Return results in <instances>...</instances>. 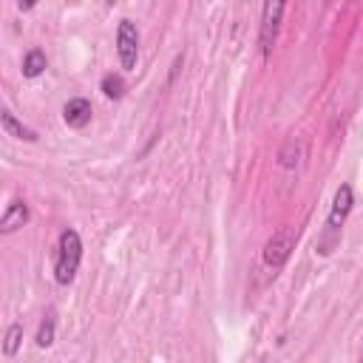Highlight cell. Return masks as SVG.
Returning <instances> with one entry per match:
<instances>
[{
	"mask_svg": "<svg viewBox=\"0 0 363 363\" xmlns=\"http://www.w3.org/2000/svg\"><path fill=\"white\" fill-rule=\"evenodd\" d=\"M0 123H3V131L9 134V136H14V139H23V142H37V134L32 131V128H26L23 123H17L14 119V114L6 108L3 114H0Z\"/></svg>",
	"mask_w": 363,
	"mask_h": 363,
	"instance_id": "obj_8",
	"label": "cell"
},
{
	"mask_svg": "<svg viewBox=\"0 0 363 363\" xmlns=\"http://www.w3.org/2000/svg\"><path fill=\"white\" fill-rule=\"evenodd\" d=\"M80 258H83V241L77 230H63L60 245H57V261H54V278L57 284H71L80 270Z\"/></svg>",
	"mask_w": 363,
	"mask_h": 363,
	"instance_id": "obj_1",
	"label": "cell"
},
{
	"mask_svg": "<svg viewBox=\"0 0 363 363\" xmlns=\"http://www.w3.org/2000/svg\"><path fill=\"white\" fill-rule=\"evenodd\" d=\"M26 222H29V207H26V202L17 199V202L9 205V210L3 213V219H0V233L9 236V233H14V230H20Z\"/></svg>",
	"mask_w": 363,
	"mask_h": 363,
	"instance_id": "obj_7",
	"label": "cell"
},
{
	"mask_svg": "<svg viewBox=\"0 0 363 363\" xmlns=\"http://www.w3.org/2000/svg\"><path fill=\"white\" fill-rule=\"evenodd\" d=\"M352 205H355L352 187H349V185H341V187H338V193H335V199H332V210H329V216H326V238L318 245V250H321L324 256L332 253L335 238H338V233H341V227H344V222H346V216L352 213Z\"/></svg>",
	"mask_w": 363,
	"mask_h": 363,
	"instance_id": "obj_2",
	"label": "cell"
},
{
	"mask_svg": "<svg viewBox=\"0 0 363 363\" xmlns=\"http://www.w3.org/2000/svg\"><path fill=\"white\" fill-rule=\"evenodd\" d=\"M17 6H20L23 12H29V9H34V6H37V0H17Z\"/></svg>",
	"mask_w": 363,
	"mask_h": 363,
	"instance_id": "obj_13",
	"label": "cell"
},
{
	"mask_svg": "<svg viewBox=\"0 0 363 363\" xmlns=\"http://www.w3.org/2000/svg\"><path fill=\"white\" fill-rule=\"evenodd\" d=\"M91 103L83 100V96H74V100H68L65 108H63V119L68 128H85L91 123Z\"/></svg>",
	"mask_w": 363,
	"mask_h": 363,
	"instance_id": "obj_6",
	"label": "cell"
},
{
	"mask_svg": "<svg viewBox=\"0 0 363 363\" xmlns=\"http://www.w3.org/2000/svg\"><path fill=\"white\" fill-rule=\"evenodd\" d=\"M100 88H103V94L108 96V100H119V96L125 94V80L119 77V74H105L103 83H100Z\"/></svg>",
	"mask_w": 363,
	"mask_h": 363,
	"instance_id": "obj_10",
	"label": "cell"
},
{
	"mask_svg": "<svg viewBox=\"0 0 363 363\" xmlns=\"http://www.w3.org/2000/svg\"><path fill=\"white\" fill-rule=\"evenodd\" d=\"M293 250H295V233L289 230V227H281V230H276L273 236H270V241L264 245V264L276 273V270H281L284 264L289 261V256H293Z\"/></svg>",
	"mask_w": 363,
	"mask_h": 363,
	"instance_id": "obj_4",
	"label": "cell"
},
{
	"mask_svg": "<svg viewBox=\"0 0 363 363\" xmlns=\"http://www.w3.org/2000/svg\"><path fill=\"white\" fill-rule=\"evenodd\" d=\"M20 341H23V326L20 324H12L6 329V338H3V355L6 357H14L17 349H20Z\"/></svg>",
	"mask_w": 363,
	"mask_h": 363,
	"instance_id": "obj_11",
	"label": "cell"
},
{
	"mask_svg": "<svg viewBox=\"0 0 363 363\" xmlns=\"http://www.w3.org/2000/svg\"><path fill=\"white\" fill-rule=\"evenodd\" d=\"M284 9H287V0H264V9H261V32H258V43H261V54L264 57L273 52V45L278 40Z\"/></svg>",
	"mask_w": 363,
	"mask_h": 363,
	"instance_id": "obj_3",
	"label": "cell"
},
{
	"mask_svg": "<svg viewBox=\"0 0 363 363\" xmlns=\"http://www.w3.org/2000/svg\"><path fill=\"white\" fill-rule=\"evenodd\" d=\"M360 360H363V355H360Z\"/></svg>",
	"mask_w": 363,
	"mask_h": 363,
	"instance_id": "obj_14",
	"label": "cell"
},
{
	"mask_svg": "<svg viewBox=\"0 0 363 363\" xmlns=\"http://www.w3.org/2000/svg\"><path fill=\"white\" fill-rule=\"evenodd\" d=\"M116 54L119 63H123L125 71L136 68V57H139V32L131 20H119V29H116Z\"/></svg>",
	"mask_w": 363,
	"mask_h": 363,
	"instance_id": "obj_5",
	"label": "cell"
},
{
	"mask_svg": "<svg viewBox=\"0 0 363 363\" xmlns=\"http://www.w3.org/2000/svg\"><path fill=\"white\" fill-rule=\"evenodd\" d=\"M45 65H48L45 52H40V48H32V52L26 54V60H23V77H29V80L40 77L43 71H45Z\"/></svg>",
	"mask_w": 363,
	"mask_h": 363,
	"instance_id": "obj_9",
	"label": "cell"
},
{
	"mask_svg": "<svg viewBox=\"0 0 363 363\" xmlns=\"http://www.w3.org/2000/svg\"><path fill=\"white\" fill-rule=\"evenodd\" d=\"M54 344V318L48 315L43 324H40V332H37V346H52Z\"/></svg>",
	"mask_w": 363,
	"mask_h": 363,
	"instance_id": "obj_12",
	"label": "cell"
}]
</instances>
